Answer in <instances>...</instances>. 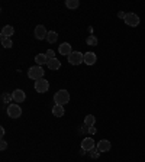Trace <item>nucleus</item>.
Segmentation results:
<instances>
[{"label":"nucleus","instance_id":"obj_23","mask_svg":"<svg viewBox=\"0 0 145 162\" xmlns=\"http://www.w3.org/2000/svg\"><path fill=\"white\" fill-rule=\"evenodd\" d=\"M89 154H90V156H92V158H97V156H99V154H100V151L97 149V148H93L92 151H89Z\"/></svg>","mask_w":145,"mask_h":162},{"label":"nucleus","instance_id":"obj_7","mask_svg":"<svg viewBox=\"0 0 145 162\" xmlns=\"http://www.w3.org/2000/svg\"><path fill=\"white\" fill-rule=\"evenodd\" d=\"M46 35H48V30L45 29L44 25H38V26L35 28V38L38 39V41H44V39H46Z\"/></svg>","mask_w":145,"mask_h":162},{"label":"nucleus","instance_id":"obj_2","mask_svg":"<svg viewBox=\"0 0 145 162\" xmlns=\"http://www.w3.org/2000/svg\"><path fill=\"white\" fill-rule=\"evenodd\" d=\"M28 77H29L31 80H35V81L44 78V68L39 67V65L31 67L29 68V71H28Z\"/></svg>","mask_w":145,"mask_h":162},{"label":"nucleus","instance_id":"obj_12","mask_svg":"<svg viewBox=\"0 0 145 162\" xmlns=\"http://www.w3.org/2000/svg\"><path fill=\"white\" fill-rule=\"evenodd\" d=\"M58 52L61 54V55H67V57H68L70 54L72 52L71 45H70V44H67V42H65V44H61V45H60V48H58Z\"/></svg>","mask_w":145,"mask_h":162},{"label":"nucleus","instance_id":"obj_15","mask_svg":"<svg viewBox=\"0 0 145 162\" xmlns=\"http://www.w3.org/2000/svg\"><path fill=\"white\" fill-rule=\"evenodd\" d=\"M13 34H15V29H13V26H10V25H6V26H3V29H2V36H4V38H12Z\"/></svg>","mask_w":145,"mask_h":162},{"label":"nucleus","instance_id":"obj_18","mask_svg":"<svg viewBox=\"0 0 145 162\" xmlns=\"http://www.w3.org/2000/svg\"><path fill=\"white\" fill-rule=\"evenodd\" d=\"M58 39V34L57 32H48V35H46V41L50 42V44H55Z\"/></svg>","mask_w":145,"mask_h":162},{"label":"nucleus","instance_id":"obj_22","mask_svg":"<svg viewBox=\"0 0 145 162\" xmlns=\"http://www.w3.org/2000/svg\"><path fill=\"white\" fill-rule=\"evenodd\" d=\"M2 100H3L4 104H6V103H10L12 100H13V96L8 94V93H3V96H2Z\"/></svg>","mask_w":145,"mask_h":162},{"label":"nucleus","instance_id":"obj_6","mask_svg":"<svg viewBox=\"0 0 145 162\" xmlns=\"http://www.w3.org/2000/svg\"><path fill=\"white\" fill-rule=\"evenodd\" d=\"M35 90H36V93H46L50 90V83L45 78L38 80V81H35Z\"/></svg>","mask_w":145,"mask_h":162},{"label":"nucleus","instance_id":"obj_27","mask_svg":"<svg viewBox=\"0 0 145 162\" xmlns=\"http://www.w3.org/2000/svg\"><path fill=\"white\" fill-rule=\"evenodd\" d=\"M89 132L93 135V133H96V129H93V126H92V128H89Z\"/></svg>","mask_w":145,"mask_h":162},{"label":"nucleus","instance_id":"obj_4","mask_svg":"<svg viewBox=\"0 0 145 162\" xmlns=\"http://www.w3.org/2000/svg\"><path fill=\"white\" fill-rule=\"evenodd\" d=\"M6 112H8V116L10 119H18V117L22 116V109H20L19 104H9Z\"/></svg>","mask_w":145,"mask_h":162},{"label":"nucleus","instance_id":"obj_16","mask_svg":"<svg viewBox=\"0 0 145 162\" xmlns=\"http://www.w3.org/2000/svg\"><path fill=\"white\" fill-rule=\"evenodd\" d=\"M52 114L55 117H62L64 116V106L61 104H55L52 107Z\"/></svg>","mask_w":145,"mask_h":162},{"label":"nucleus","instance_id":"obj_19","mask_svg":"<svg viewBox=\"0 0 145 162\" xmlns=\"http://www.w3.org/2000/svg\"><path fill=\"white\" fill-rule=\"evenodd\" d=\"M65 6L68 9H77L80 6V2H78V0H67V2H65Z\"/></svg>","mask_w":145,"mask_h":162},{"label":"nucleus","instance_id":"obj_11","mask_svg":"<svg viewBox=\"0 0 145 162\" xmlns=\"http://www.w3.org/2000/svg\"><path fill=\"white\" fill-rule=\"evenodd\" d=\"M96 61H97V55L94 52H86L84 54V62L87 65H93L96 64Z\"/></svg>","mask_w":145,"mask_h":162},{"label":"nucleus","instance_id":"obj_13","mask_svg":"<svg viewBox=\"0 0 145 162\" xmlns=\"http://www.w3.org/2000/svg\"><path fill=\"white\" fill-rule=\"evenodd\" d=\"M46 67L50 68V70H54V71H57V70H60V68H61V62H60V60H58V58H52V60L48 61Z\"/></svg>","mask_w":145,"mask_h":162},{"label":"nucleus","instance_id":"obj_24","mask_svg":"<svg viewBox=\"0 0 145 162\" xmlns=\"http://www.w3.org/2000/svg\"><path fill=\"white\" fill-rule=\"evenodd\" d=\"M45 55L48 57V60H52V58H55V52H54L52 49H48L45 52Z\"/></svg>","mask_w":145,"mask_h":162},{"label":"nucleus","instance_id":"obj_28","mask_svg":"<svg viewBox=\"0 0 145 162\" xmlns=\"http://www.w3.org/2000/svg\"><path fill=\"white\" fill-rule=\"evenodd\" d=\"M0 136H2V138H3V136H4V129H3V128L0 129Z\"/></svg>","mask_w":145,"mask_h":162},{"label":"nucleus","instance_id":"obj_26","mask_svg":"<svg viewBox=\"0 0 145 162\" xmlns=\"http://www.w3.org/2000/svg\"><path fill=\"white\" fill-rule=\"evenodd\" d=\"M125 16H126L125 12H119L118 13V18H121V19H123V20H125Z\"/></svg>","mask_w":145,"mask_h":162},{"label":"nucleus","instance_id":"obj_3","mask_svg":"<svg viewBox=\"0 0 145 162\" xmlns=\"http://www.w3.org/2000/svg\"><path fill=\"white\" fill-rule=\"evenodd\" d=\"M67 58H68V62L71 65H80L84 62V54H81L80 51H72Z\"/></svg>","mask_w":145,"mask_h":162},{"label":"nucleus","instance_id":"obj_14","mask_svg":"<svg viewBox=\"0 0 145 162\" xmlns=\"http://www.w3.org/2000/svg\"><path fill=\"white\" fill-rule=\"evenodd\" d=\"M48 57H46L45 54H38L36 57H35V62H36V65H39V67H42V65H46L48 64Z\"/></svg>","mask_w":145,"mask_h":162},{"label":"nucleus","instance_id":"obj_5","mask_svg":"<svg viewBox=\"0 0 145 162\" xmlns=\"http://www.w3.org/2000/svg\"><path fill=\"white\" fill-rule=\"evenodd\" d=\"M139 16L135 15V13H126L125 16V23L128 25V26H132V28H137L138 25H139Z\"/></svg>","mask_w":145,"mask_h":162},{"label":"nucleus","instance_id":"obj_8","mask_svg":"<svg viewBox=\"0 0 145 162\" xmlns=\"http://www.w3.org/2000/svg\"><path fill=\"white\" fill-rule=\"evenodd\" d=\"M12 96H13V102H15V103H22V102H25V98H26L25 91L19 90V88L13 91V93H12Z\"/></svg>","mask_w":145,"mask_h":162},{"label":"nucleus","instance_id":"obj_25","mask_svg":"<svg viewBox=\"0 0 145 162\" xmlns=\"http://www.w3.org/2000/svg\"><path fill=\"white\" fill-rule=\"evenodd\" d=\"M8 148V143H6V140L2 139V142H0V151H4Z\"/></svg>","mask_w":145,"mask_h":162},{"label":"nucleus","instance_id":"obj_21","mask_svg":"<svg viewBox=\"0 0 145 162\" xmlns=\"http://www.w3.org/2000/svg\"><path fill=\"white\" fill-rule=\"evenodd\" d=\"M86 42H87L89 46H96L97 45V38H96L94 35H90V36L86 39Z\"/></svg>","mask_w":145,"mask_h":162},{"label":"nucleus","instance_id":"obj_17","mask_svg":"<svg viewBox=\"0 0 145 162\" xmlns=\"http://www.w3.org/2000/svg\"><path fill=\"white\" fill-rule=\"evenodd\" d=\"M94 123H96V117L93 116V114H87L86 119H84V124H86L87 128H92V126H94Z\"/></svg>","mask_w":145,"mask_h":162},{"label":"nucleus","instance_id":"obj_10","mask_svg":"<svg viewBox=\"0 0 145 162\" xmlns=\"http://www.w3.org/2000/svg\"><path fill=\"white\" fill-rule=\"evenodd\" d=\"M110 148H112V143L106 139H102L99 143H97V149L100 151V154H102V152H109L110 151Z\"/></svg>","mask_w":145,"mask_h":162},{"label":"nucleus","instance_id":"obj_1","mask_svg":"<svg viewBox=\"0 0 145 162\" xmlns=\"http://www.w3.org/2000/svg\"><path fill=\"white\" fill-rule=\"evenodd\" d=\"M54 102H55V104H67L70 102V93L67 90H58L54 96Z\"/></svg>","mask_w":145,"mask_h":162},{"label":"nucleus","instance_id":"obj_9","mask_svg":"<svg viewBox=\"0 0 145 162\" xmlns=\"http://www.w3.org/2000/svg\"><path fill=\"white\" fill-rule=\"evenodd\" d=\"M94 146H96V143L92 138H86V139L81 140V149L83 151H92Z\"/></svg>","mask_w":145,"mask_h":162},{"label":"nucleus","instance_id":"obj_20","mask_svg":"<svg viewBox=\"0 0 145 162\" xmlns=\"http://www.w3.org/2000/svg\"><path fill=\"white\" fill-rule=\"evenodd\" d=\"M2 45H3L4 48H12V46H13L12 38H4V36H2Z\"/></svg>","mask_w":145,"mask_h":162}]
</instances>
